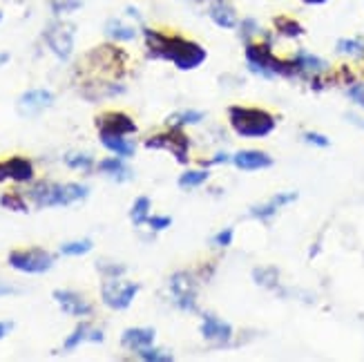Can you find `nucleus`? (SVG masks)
I'll use <instances>...</instances> for the list:
<instances>
[{"label":"nucleus","mask_w":364,"mask_h":362,"mask_svg":"<svg viewBox=\"0 0 364 362\" xmlns=\"http://www.w3.org/2000/svg\"><path fill=\"white\" fill-rule=\"evenodd\" d=\"M144 38L148 47V56L150 58H161L170 60L172 65L188 72V70H197L203 65V60L208 58V52L195 41H188L177 34H166L159 29H144Z\"/></svg>","instance_id":"f257e3e1"},{"label":"nucleus","mask_w":364,"mask_h":362,"mask_svg":"<svg viewBox=\"0 0 364 362\" xmlns=\"http://www.w3.org/2000/svg\"><path fill=\"white\" fill-rule=\"evenodd\" d=\"M230 128L244 139H264L275 130V117L262 107H244L232 105L228 107Z\"/></svg>","instance_id":"f03ea898"},{"label":"nucleus","mask_w":364,"mask_h":362,"mask_svg":"<svg viewBox=\"0 0 364 362\" xmlns=\"http://www.w3.org/2000/svg\"><path fill=\"white\" fill-rule=\"evenodd\" d=\"M246 60L248 68L264 78L299 76L293 60H282L273 54L271 43H246Z\"/></svg>","instance_id":"7ed1b4c3"},{"label":"nucleus","mask_w":364,"mask_h":362,"mask_svg":"<svg viewBox=\"0 0 364 362\" xmlns=\"http://www.w3.org/2000/svg\"><path fill=\"white\" fill-rule=\"evenodd\" d=\"M90 195L85 186L78 183H52L41 181L29 191V199L36 203L38 208H52V206H70L74 201H81Z\"/></svg>","instance_id":"20e7f679"},{"label":"nucleus","mask_w":364,"mask_h":362,"mask_svg":"<svg viewBox=\"0 0 364 362\" xmlns=\"http://www.w3.org/2000/svg\"><path fill=\"white\" fill-rule=\"evenodd\" d=\"M9 266L21 273H47L54 266V255H50L43 248H27V250H11L7 257Z\"/></svg>","instance_id":"39448f33"},{"label":"nucleus","mask_w":364,"mask_h":362,"mask_svg":"<svg viewBox=\"0 0 364 362\" xmlns=\"http://www.w3.org/2000/svg\"><path fill=\"white\" fill-rule=\"evenodd\" d=\"M85 65H92L101 74L121 78L123 65H125V52H121L119 47H112V45H101L85 56Z\"/></svg>","instance_id":"423d86ee"},{"label":"nucleus","mask_w":364,"mask_h":362,"mask_svg":"<svg viewBox=\"0 0 364 362\" xmlns=\"http://www.w3.org/2000/svg\"><path fill=\"white\" fill-rule=\"evenodd\" d=\"M148 150H168L177 156L179 164H188V152H190V139L181 132V128H170L168 132L152 134L146 139Z\"/></svg>","instance_id":"0eeeda50"},{"label":"nucleus","mask_w":364,"mask_h":362,"mask_svg":"<svg viewBox=\"0 0 364 362\" xmlns=\"http://www.w3.org/2000/svg\"><path fill=\"white\" fill-rule=\"evenodd\" d=\"M136 293H139V284H132V282H121L119 277H105L103 287H101L103 302L114 311L128 309L136 297Z\"/></svg>","instance_id":"6e6552de"},{"label":"nucleus","mask_w":364,"mask_h":362,"mask_svg":"<svg viewBox=\"0 0 364 362\" xmlns=\"http://www.w3.org/2000/svg\"><path fill=\"white\" fill-rule=\"evenodd\" d=\"M45 43L60 60H68L74 50V25L60 21L50 23L45 29Z\"/></svg>","instance_id":"1a4fd4ad"},{"label":"nucleus","mask_w":364,"mask_h":362,"mask_svg":"<svg viewBox=\"0 0 364 362\" xmlns=\"http://www.w3.org/2000/svg\"><path fill=\"white\" fill-rule=\"evenodd\" d=\"M170 293L172 300L181 311H197V287L190 273L179 271L170 277Z\"/></svg>","instance_id":"9d476101"},{"label":"nucleus","mask_w":364,"mask_h":362,"mask_svg":"<svg viewBox=\"0 0 364 362\" xmlns=\"http://www.w3.org/2000/svg\"><path fill=\"white\" fill-rule=\"evenodd\" d=\"M99 137H125L136 132V123L125 112H105L97 117Z\"/></svg>","instance_id":"9b49d317"},{"label":"nucleus","mask_w":364,"mask_h":362,"mask_svg":"<svg viewBox=\"0 0 364 362\" xmlns=\"http://www.w3.org/2000/svg\"><path fill=\"white\" fill-rule=\"evenodd\" d=\"M52 103H54V94L50 90H29L18 99V112L23 117H36Z\"/></svg>","instance_id":"f8f14e48"},{"label":"nucleus","mask_w":364,"mask_h":362,"mask_svg":"<svg viewBox=\"0 0 364 362\" xmlns=\"http://www.w3.org/2000/svg\"><path fill=\"white\" fill-rule=\"evenodd\" d=\"M11 179V181H31L34 179V166L25 156H11L7 161H0V181Z\"/></svg>","instance_id":"ddd939ff"},{"label":"nucleus","mask_w":364,"mask_h":362,"mask_svg":"<svg viewBox=\"0 0 364 362\" xmlns=\"http://www.w3.org/2000/svg\"><path fill=\"white\" fill-rule=\"evenodd\" d=\"M54 300L58 302V307L63 309L65 316H74V318H83L92 313V304L85 302L81 295H76L72 291H54Z\"/></svg>","instance_id":"4468645a"},{"label":"nucleus","mask_w":364,"mask_h":362,"mask_svg":"<svg viewBox=\"0 0 364 362\" xmlns=\"http://www.w3.org/2000/svg\"><path fill=\"white\" fill-rule=\"evenodd\" d=\"M201 334L205 340H213L217 344H226L232 338V326L217 316H203L201 320Z\"/></svg>","instance_id":"2eb2a0df"},{"label":"nucleus","mask_w":364,"mask_h":362,"mask_svg":"<svg viewBox=\"0 0 364 362\" xmlns=\"http://www.w3.org/2000/svg\"><path fill=\"white\" fill-rule=\"evenodd\" d=\"M232 164L240 170H262V168H271L273 159L262 150H242L232 156Z\"/></svg>","instance_id":"dca6fc26"},{"label":"nucleus","mask_w":364,"mask_h":362,"mask_svg":"<svg viewBox=\"0 0 364 362\" xmlns=\"http://www.w3.org/2000/svg\"><path fill=\"white\" fill-rule=\"evenodd\" d=\"M208 16H210V21L221 29H235L240 25V21H237V11L226 3V0H215V3H210Z\"/></svg>","instance_id":"f3484780"},{"label":"nucleus","mask_w":364,"mask_h":362,"mask_svg":"<svg viewBox=\"0 0 364 362\" xmlns=\"http://www.w3.org/2000/svg\"><path fill=\"white\" fill-rule=\"evenodd\" d=\"M152 342H154V329H125L121 336L123 347L134 349V351L152 347Z\"/></svg>","instance_id":"a211bd4d"},{"label":"nucleus","mask_w":364,"mask_h":362,"mask_svg":"<svg viewBox=\"0 0 364 362\" xmlns=\"http://www.w3.org/2000/svg\"><path fill=\"white\" fill-rule=\"evenodd\" d=\"M293 63L297 68V74L299 76H311V74H322L326 70V60L313 56L309 52H297L293 56Z\"/></svg>","instance_id":"6ab92c4d"},{"label":"nucleus","mask_w":364,"mask_h":362,"mask_svg":"<svg viewBox=\"0 0 364 362\" xmlns=\"http://www.w3.org/2000/svg\"><path fill=\"white\" fill-rule=\"evenodd\" d=\"M85 340H92V342H103V331H99V329H90L85 322L78 324L74 329V334L65 340V344H63V349L65 351H74L78 344L85 342Z\"/></svg>","instance_id":"aec40b11"},{"label":"nucleus","mask_w":364,"mask_h":362,"mask_svg":"<svg viewBox=\"0 0 364 362\" xmlns=\"http://www.w3.org/2000/svg\"><path fill=\"white\" fill-rule=\"evenodd\" d=\"M101 144L119 156H132L134 154V144L125 137H101Z\"/></svg>","instance_id":"412c9836"},{"label":"nucleus","mask_w":364,"mask_h":362,"mask_svg":"<svg viewBox=\"0 0 364 362\" xmlns=\"http://www.w3.org/2000/svg\"><path fill=\"white\" fill-rule=\"evenodd\" d=\"M275 29H277V34L282 36H287V38H299V36H304V27L299 25L295 18H287V16H277V18L273 21Z\"/></svg>","instance_id":"4be33fe9"},{"label":"nucleus","mask_w":364,"mask_h":362,"mask_svg":"<svg viewBox=\"0 0 364 362\" xmlns=\"http://www.w3.org/2000/svg\"><path fill=\"white\" fill-rule=\"evenodd\" d=\"M105 34L112 38V41H121V43H125V41H132L134 36H136V29L134 27H128V25H123V23H119V21H109L107 25H105Z\"/></svg>","instance_id":"5701e85b"},{"label":"nucleus","mask_w":364,"mask_h":362,"mask_svg":"<svg viewBox=\"0 0 364 362\" xmlns=\"http://www.w3.org/2000/svg\"><path fill=\"white\" fill-rule=\"evenodd\" d=\"M99 170L105 172V175H109V177L119 179V181L130 179V170L121 164V159H103V161L99 164Z\"/></svg>","instance_id":"b1692460"},{"label":"nucleus","mask_w":364,"mask_h":362,"mask_svg":"<svg viewBox=\"0 0 364 362\" xmlns=\"http://www.w3.org/2000/svg\"><path fill=\"white\" fill-rule=\"evenodd\" d=\"M201 119H203V112H197V110H186V112L172 115V117L168 119V125H170V128H183V125L201 123Z\"/></svg>","instance_id":"393cba45"},{"label":"nucleus","mask_w":364,"mask_h":362,"mask_svg":"<svg viewBox=\"0 0 364 362\" xmlns=\"http://www.w3.org/2000/svg\"><path fill=\"white\" fill-rule=\"evenodd\" d=\"M210 177L208 170H190V172H183V175L179 177V188H183V191H188V188H197L201 183H205Z\"/></svg>","instance_id":"a878e982"},{"label":"nucleus","mask_w":364,"mask_h":362,"mask_svg":"<svg viewBox=\"0 0 364 362\" xmlns=\"http://www.w3.org/2000/svg\"><path fill=\"white\" fill-rule=\"evenodd\" d=\"M252 277H255L257 284L266 287V289H275L277 287V269H273V266H264V269H255V273H252Z\"/></svg>","instance_id":"bb28decb"},{"label":"nucleus","mask_w":364,"mask_h":362,"mask_svg":"<svg viewBox=\"0 0 364 362\" xmlns=\"http://www.w3.org/2000/svg\"><path fill=\"white\" fill-rule=\"evenodd\" d=\"M148 211H150V199L148 197H139L134 201V206L130 211V217H132V224L134 226H141L148 222Z\"/></svg>","instance_id":"cd10ccee"},{"label":"nucleus","mask_w":364,"mask_h":362,"mask_svg":"<svg viewBox=\"0 0 364 362\" xmlns=\"http://www.w3.org/2000/svg\"><path fill=\"white\" fill-rule=\"evenodd\" d=\"M338 52L349 56H364V38H340Z\"/></svg>","instance_id":"c85d7f7f"},{"label":"nucleus","mask_w":364,"mask_h":362,"mask_svg":"<svg viewBox=\"0 0 364 362\" xmlns=\"http://www.w3.org/2000/svg\"><path fill=\"white\" fill-rule=\"evenodd\" d=\"M65 166L74 168V170H92L94 166V159L90 154H83V152H68L65 154Z\"/></svg>","instance_id":"c756f323"},{"label":"nucleus","mask_w":364,"mask_h":362,"mask_svg":"<svg viewBox=\"0 0 364 362\" xmlns=\"http://www.w3.org/2000/svg\"><path fill=\"white\" fill-rule=\"evenodd\" d=\"M92 250V242L90 240H81V242H68L60 246V253L63 255H70V257H78V255H85Z\"/></svg>","instance_id":"7c9ffc66"},{"label":"nucleus","mask_w":364,"mask_h":362,"mask_svg":"<svg viewBox=\"0 0 364 362\" xmlns=\"http://www.w3.org/2000/svg\"><path fill=\"white\" fill-rule=\"evenodd\" d=\"M0 203H3V206L9 208V211L27 213V203H25V199L18 193H7V195H3V197H0Z\"/></svg>","instance_id":"2f4dec72"},{"label":"nucleus","mask_w":364,"mask_h":362,"mask_svg":"<svg viewBox=\"0 0 364 362\" xmlns=\"http://www.w3.org/2000/svg\"><path fill=\"white\" fill-rule=\"evenodd\" d=\"M81 5H83V0H50V7H52V11H54L56 16L76 11Z\"/></svg>","instance_id":"473e14b6"},{"label":"nucleus","mask_w":364,"mask_h":362,"mask_svg":"<svg viewBox=\"0 0 364 362\" xmlns=\"http://www.w3.org/2000/svg\"><path fill=\"white\" fill-rule=\"evenodd\" d=\"M139 356L144 358V360H148V362H172V360H175V356H172V353H164V351L152 349V347L141 349Z\"/></svg>","instance_id":"72a5a7b5"},{"label":"nucleus","mask_w":364,"mask_h":362,"mask_svg":"<svg viewBox=\"0 0 364 362\" xmlns=\"http://www.w3.org/2000/svg\"><path fill=\"white\" fill-rule=\"evenodd\" d=\"M240 29H242V38H244L246 43H250V38L259 31V25H257L255 18H244V21L240 23Z\"/></svg>","instance_id":"f704fd0d"},{"label":"nucleus","mask_w":364,"mask_h":362,"mask_svg":"<svg viewBox=\"0 0 364 362\" xmlns=\"http://www.w3.org/2000/svg\"><path fill=\"white\" fill-rule=\"evenodd\" d=\"M275 213H277V206H275L273 201L264 203V206H255V208H250V215H252V217H257V219H271Z\"/></svg>","instance_id":"c9c22d12"},{"label":"nucleus","mask_w":364,"mask_h":362,"mask_svg":"<svg viewBox=\"0 0 364 362\" xmlns=\"http://www.w3.org/2000/svg\"><path fill=\"white\" fill-rule=\"evenodd\" d=\"M99 271L105 275V277H119V275H123L125 273V266H121V264H99Z\"/></svg>","instance_id":"e433bc0d"},{"label":"nucleus","mask_w":364,"mask_h":362,"mask_svg":"<svg viewBox=\"0 0 364 362\" xmlns=\"http://www.w3.org/2000/svg\"><path fill=\"white\" fill-rule=\"evenodd\" d=\"M152 230H166L170 224H172V219L170 217H159V215H156V217H148V222H146Z\"/></svg>","instance_id":"4c0bfd02"},{"label":"nucleus","mask_w":364,"mask_h":362,"mask_svg":"<svg viewBox=\"0 0 364 362\" xmlns=\"http://www.w3.org/2000/svg\"><path fill=\"white\" fill-rule=\"evenodd\" d=\"M304 141H306V144H311V146H318V148H326L328 146V139L324 134H318V132H306Z\"/></svg>","instance_id":"58836bf2"},{"label":"nucleus","mask_w":364,"mask_h":362,"mask_svg":"<svg viewBox=\"0 0 364 362\" xmlns=\"http://www.w3.org/2000/svg\"><path fill=\"white\" fill-rule=\"evenodd\" d=\"M232 235H235L232 228H224L221 233L215 235V244L221 246V248H224V246H230V244H232Z\"/></svg>","instance_id":"ea45409f"},{"label":"nucleus","mask_w":364,"mask_h":362,"mask_svg":"<svg viewBox=\"0 0 364 362\" xmlns=\"http://www.w3.org/2000/svg\"><path fill=\"white\" fill-rule=\"evenodd\" d=\"M349 99L364 107V83H355L349 87Z\"/></svg>","instance_id":"a19ab883"},{"label":"nucleus","mask_w":364,"mask_h":362,"mask_svg":"<svg viewBox=\"0 0 364 362\" xmlns=\"http://www.w3.org/2000/svg\"><path fill=\"white\" fill-rule=\"evenodd\" d=\"M295 199H297V193H282V195H275L271 201L275 203L277 208H282V206H287V203H291Z\"/></svg>","instance_id":"79ce46f5"},{"label":"nucleus","mask_w":364,"mask_h":362,"mask_svg":"<svg viewBox=\"0 0 364 362\" xmlns=\"http://www.w3.org/2000/svg\"><path fill=\"white\" fill-rule=\"evenodd\" d=\"M224 161H228V154L226 152H219L217 156H213L210 161H205V166H215V164H224Z\"/></svg>","instance_id":"37998d69"},{"label":"nucleus","mask_w":364,"mask_h":362,"mask_svg":"<svg viewBox=\"0 0 364 362\" xmlns=\"http://www.w3.org/2000/svg\"><path fill=\"white\" fill-rule=\"evenodd\" d=\"M11 293H18V289L7 287V284H3V282H0V297H3V295H11Z\"/></svg>","instance_id":"c03bdc74"},{"label":"nucleus","mask_w":364,"mask_h":362,"mask_svg":"<svg viewBox=\"0 0 364 362\" xmlns=\"http://www.w3.org/2000/svg\"><path fill=\"white\" fill-rule=\"evenodd\" d=\"M11 329H14L11 322H0V338H5V336L11 331Z\"/></svg>","instance_id":"a18cd8bd"},{"label":"nucleus","mask_w":364,"mask_h":362,"mask_svg":"<svg viewBox=\"0 0 364 362\" xmlns=\"http://www.w3.org/2000/svg\"><path fill=\"white\" fill-rule=\"evenodd\" d=\"M302 3H306V5H324V3H328V0H302Z\"/></svg>","instance_id":"49530a36"},{"label":"nucleus","mask_w":364,"mask_h":362,"mask_svg":"<svg viewBox=\"0 0 364 362\" xmlns=\"http://www.w3.org/2000/svg\"><path fill=\"white\" fill-rule=\"evenodd\" d=\"M7 60H9V54L7 52H0V68H3Z\"/></svg>","instance_id":"de8ad7c7"},{"label":"nucleus","mask_w":364,"mask_h":362,"mask_svg":"<svg viewBox=\"0 0 364 362\" xmlns=\"http://www.w3.org/2000/svg\"><path fill=\"white\" fill-rule=\"evenodd\" d=\"M0 21H3V11H0Z\"/></svg>","instance_id":"09e8293b"}]
</instances>
